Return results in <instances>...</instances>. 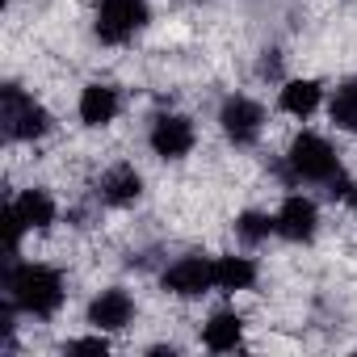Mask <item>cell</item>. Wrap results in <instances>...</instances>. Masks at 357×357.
Masks as SVG:
<instances>
[{"label": "cell", "mask_w": 357, "mask_h": 357, "mask_svg": "<svg viewBox=\"0 0 357 357\" xmlns=\"http://www.w3.org/2000/svg\"><path fill=\"white\" fill-rule=\"evenodd\" d=\"M202 344L211 353H236L244 344V315L240 311H215L202 324Z\"/></svg>", "instance_id": "15"}, {"label": "cell", "mask_w": 357, "mask_h": 357, "mask_svg": "<svg viewBox=\"0 0 357 357\" xmlns=\"http://www.w3.org/2000/svg\"><path fill=\"white\" fill-rule=\"evenodd\" d=\"M319 105H324V84L315 76H290V80H282V89H278V109L282 114L307 122Z\"/></svg>", "instance_id": "13"}, {"label": "cell", "mask_w": 357, "mask_h": 357, "mask_svg": "<svg viewBox=\"0 0 357 357\" xmlns=\"http://www.w3.org/2000/svg\"><path fill=\"white\" fill-rule=\"evenodd\" d=\"M97 198H101L105 206H114V211L135 206V202L143 198V172H139L135 164H126V160L109 164V168L97 176Z\"/></svg>", "instance_id": "10"}, {"label": "cell", "mask_w": 357, "mask_h": 357, "mask_svg": "<svg viewBox=\"0 0 357 357\" xmlns=\"http://www.w3.org/2000/svg\"><path fill=\"white\" fill-rule=\"evenodd\" d=\"M5 298L22 315L51 319L63 307L68 286H63V273L55 265H43V261H9V269H5Z\"/></svg>", "instance_id": "2"}, {"label": "cell", "mask_w": 357, "mask_h": 357, "mask_svg": "<svg viewBox=\"0 0 357 357\" xmlns=\"http://www.w3.org/2000/svg\"><path fill=\"white\" fill-rule=\"evenodd\" d=\"M0 122H5V135L13 143H38L55 126L51 109L43 101H34L22 84H5V89H0Z\"/></svg>", "instance_id": "3"}, {"label": "cell", "mask_w": 357, "mask_h": 357, "mask_svg": "<svg viewBox=\"0 0 357 357\" xmlns=\"http://www.w3.org/2000/svg\"><path fill=\"white\" fill-rule=\"evenodd\" d=\"M5 211H9L26 231H51V223L59 219V202H55V198H51V190H43V185L22 190L17 198H9V202H5Z\"/></svg>", "instance_id": "12"}, {"label": "cell", "mask_w": 357, "mask_h": 357, "mask_svg": "<svg viewBox=\"0 0 357 357\" xmlns=\"http://www.w3.org/2000/svg\"><path fill=\"white\" fill-rule=\"evenodd\" d=\"M135 294L130 290H122V286H105V290H97L93 298H89V311H84V319L97 328V332H126L130 324H135Z\"/></svg>", "instance_id": "9"}, {"label": "cell", "mask_w": 357, "mask_h": 357, "mask_svg": "<svg viewBox=\"0 0 357 357\" xmlns=\"http://www.w3.org/2000/svg\"><path fill=\"white\" fill-rule=\"evenodd\" d=\"M63 353H109V332H97V336H76L63 344Z\"/></svg>", "instance_id": "18"}, {"label": "cell", "mask_w": 357, "mask_h": 357, "mask_svg": "<svg viewBox=\"0 0 357 357\" xmlns=\"http://www.w3.org/2000/svg\"><path fill=\"white\" fill-rule=\"evenodd\" d=\"M328 118L336 130L357 135V76H344L328 97Z\"/></svg>", "instance_id": "16"}, {"label": "cell", "mask_w": 357, "mask_h": 357, "mask_svg": "<svg viewBox=\"0 0 357 357\" xmlns=\"http://www.w3.org/2000/svg\"><path fill=\"white\" fill-rule=\"evenodd\" d=\"M219 130L231 147H252L265 135V105L248 93H231L219 105Z\"/></svg>", "instance_id": "6"}, {"label": "cell", "mask_w": 357, "mask_h": 357, "mask_svg": "<svg viewBox=\"0 0 357 357\" xmlns=\"http://www.w3.org/2000/svg\"><path fill=\"white\" fill-rule=\"evenodd\" d=\"M344 202H349V211H353V215H357V181H353V185H349V198H344Z\"/></svg>", "instance_id": "19"}, {"label": "cell", "mask_w": 357, "mask_h": 357, "mask_svg": "<svg viewBox=\"0 0 357 357\" xmlns=\"http://www.w3.org/2000/svg\"><path fill=\"white\" fill-rule=\"evenodd\" d=\"M273 219H278V236L286 244H311L319 236V206L307 194H286L282 206L273 211Z\"/></svg>", "instance_id": "8"}, {"label": "cell", "mask_w": 357, "mask_h": 357, "mask_svg": "<svg viewBox=\"0 0 357 357\" xmlns=\"http://www.w3.org/2000/svg\"><path fill=\"white\" fill-rule=\"evenodd\" d=\"M261 278L257 261L252 257H236V252H223L215 257V290L219 294H240V290H252Z\"/></svg>", "instance_id": "14"}, {"label": "cell", "mask_w": 357, "mask_h": 357, "mask_svg": "<svg viewBox=\"0 0 357 357\" xmlns=\"http://www.w3.org/2000/svg\"><path fill=\"white\" fill-rule=\"evenodd\" d=\"M236 236H240L248 248H257V244H265L269 236H278V219H273L269 211H240V215H236Z\"/></svg>", "instance_id": "17"}, {"label": "cell", "mask_w": 357, "mask_h": 357, "mask_svg": "<svg viewBox=\"0 0 357 357\" xmlns=\"http://www.w3.org/2000/svg\"><path fill=\"white\" fill-rule=\"evenodd\" d=\"M76 114H80V122H84V126L105 130V126H114V122H118V114H122V93H118L114 84H105V80H93V84H84V89H80Z\"/></svg>", "instance_id": "11"}, {"label": "cell", "mask_w": 357, "mask_h": 357, "mask_svg": "<svg viewBox=\"0 0 357 357\" xmlns=\"http://www.w3.org/2000/svg\"><path fill=\"white\" fill-rule=\"evenodd\" d=\"M160 286L172 298H202V294H211L215 290V257H202V252L176 257L160 273Z\"/></svg>", "instance_id": "7"}, {"label": "cell", "mask_w": 357, "mask_h": 357, "mask_svg": "<svg viewBox=\"0 0 357 357\" xmlns=\"http://www.w3.org/2000/svg\"><path fill=\"white\" fill-rule=\"evenodd\" d=\"M147 22H151V0H97L93 34L105 47H122L135 34H143Z\"/></svg>", "instance_id": "4"}, {"label": "cell", "mask_w": 357, "mask_h": 357, "mask_svg": "<svg viewBox=\"0 0 357 357\" xmlns=\"http://www.w3.org/2000/svg\"><path fill=\"white\" fill-rule=\"evenodd\" d=\"M147 147L155 160L164 164H176V160H185L194 147H198V126L190 114H176V109H164L151 118L147 126Z\"/></svg>", "instance_id": "5"}, {"label": "cell", "mask_w": 357, "mask_h": 357, "mask_svg": "<svg viewBox=\"0 0 357 357\" xmlns=\"http://www.w3.org/2000/svg\"><path fill=\"white\" fill-rule=\"evenodd\" d=\"M286 181L290 185H324L332 198H349V176L340 168V151L315 135V130H298L286 147Z\"/></svg>", "instance_id": "1"}]
</instances>
